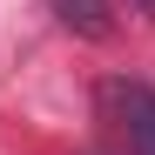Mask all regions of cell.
Here are the masks:
<instances>
[{
    "label": "cell",
    "instance_id": "obj_1",
    "mask_svg": "<svg viewBox=\"0 0 155 155\" xmlns=\"http://www.w3.org/2000/svg\"><path fill=\"white\" fill-rule=\"evenodd\" d=\"M121 108H128L135 155H155V88H148V81H128V88H121Z\"/></svg>",
    "mask_w": 155,
    "mask_h": 155
},
{
    "label": "cell",
    "instance_id": "obj_2",
    "mask_svg": "<svg viewBox=\"0 0 155 155\" xmlns=\"http://www.w3.org/2000/svg\"><path fill=\"white\" fill-rule=\"evenodd\" d=\"M54 14H61V27L88 34V41H108V34H115V20H108V0H54Z\"/></svg>",
    "mask_w": 155,
    "mask_h": 155
}]
</instances>
